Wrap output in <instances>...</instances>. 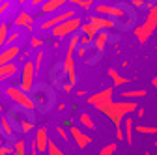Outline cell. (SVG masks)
Returning <instances> with one entry per match:
<instances>
[{
	"mask_svg": "<svg viewBox=\"0 0 157 155\" xmlns=\"http://www.w3.org/2000/svg\"><path fill=\"white\" fill-rule=\"evenodd\" d=\"M19 54H21V49H19V45H10V47H6L2 52H0V66L11 64Z\"/></svg>",
	"mask_w": 157,
	"mask_h": 155,
	"instance_id": "obj_12",
	"label": "cell"
},
{
	"mask_svg": "<svg viewBox=\"0 0 157 155\" xmlns=\"http://www.w3.org/2000/svg\"><path fill=\"white\" fill-rule=\"evenodd\" d=\"M36 73H37V71H36L34 62L26 60V62H25V66H23V69H21V90H25L26 93H28V92H32V82H34Z\"/></svg>",
	"mask_w": 157,
	"mask_h": 155,
	"instance_id": "obj_5",
	"label": "cell"
},
{
	"mask_svg": "<svg viewBox=\"0 0 157 155\" xmlns=\"http://www.w3.org/2000/svg\"><path fill=\"white\" fill-rule=\"evenodd\" d=\"M71 4H75V6H78L81 9H90L92 8V0H69Z\"/></svg>",
	"mask_w": 157,
	"mask_h": 155,
	"instance_id": "obj_27",
	"label": "cell"
},
{
	"mask_svg": "<svg viewBox=\"0 0 157 155\" xmlns=\"http://www.w3.org/2000/svg\"><path fill=\"white\" fill-rule=\"evenodd\" d=\"M11 155H26V142L25 140H17L13 144V153Z\"/></svg>",
	"mask_w": 157,
	"mask_h": 155,
	"instance_id": "obj_23",
	"label": "cell"
},
{
	"mask_svg": "<svg viewBox=\"0 0 157 155\" xmlns=\"http://www.w3.org/2000/svg\"><path fill=\"white\" fill-rule=\"evenodd\" d=\"M17 2H19V4H25V2H26V0H17Z\"/></svg>",
	"mask_w": 157,
	"mask_h": 155,
	"instance_id": "obj_45",
	"label": "cell"
},
{
	"mask_svg": "<svg viewBox=\"0 0 157 155\" xmlns=\"http://www.w3.org/2000/svg\"><path fill=\"white\" fill-rule=\"evenodd\" d=\"M82 26V19L81 17H71V19H67V21H64L62 25H58V26H54L52 28V36L56 37V40H64V37H67V36H73L78 28Z\"/></svg>",
	"mask_w": 157,
	"mask_h": 155,
	"instance_id": "obj_4",
	"label": "cell"
},
{
	"mask_svg": "<svg viewBox=\"0 0 157 155\" xmlns=\"http://www.w3.org/2000/svg\"><path fill=\"white\" fill-rule=\"evenodd\" d=\"M78 120H81V123H82V125H84L86 129H92V131L95 129V123H94V120L90 118V114L82 112V114H81V118H78Z\"/></svg>",
	"mask_w": 157,
	"mask_h": 155,
	"instance_id": "obj_24",
	"label": "cell"
},
{
	"mask_svg": "<svg viewBox=\"0 0 157 155\" xmlns=\"http://www.w3.org/2000/svg\"><path fill=\"white\" fill-rule=\"evenodd\" d=\"M47 155H66V153H64L60 148H58V146H56V144L51 140V142H49V149H47Z\"/></svg>",
	"mask_w": 157,
	"mask_h": 155,
	"instance_id": "obj_28",
	"label": "cell"
},
{
	"mask_svg": "<svg viewBox=\"0 0 157 155\" xmlns=\"http://www.w3.org/2000/svg\"><path fill=\"white\" fill-rule=\"evenodd\" d=\"M107 75L110 77V79H112V84L114 86H124V84H129L131 82V79H127V77H122L120 73H118L116 69H107Z\"/></svg>",
	"mask_w": 157,
	"mask_h": 155,
	"instance_id": "obj_16",
	"label": "cell"
},
{
	"mask_svg": "<svg viewBox=\"0 0 157 155\" xmlns=\"http://www.w3.org/2000/svg\"><path fill=\"white\" fill-rule=\"evenodd\" d=\"M67 2H69V0H47L45 4L39 6V11H41V13H54L60 8H64Z\"/></svg>",
	"mask_w": 157,
	"mask_h": 155,
	"instance_id": "obj_14",
	"label": "cell"
},
{
	"mask_svg": "<svg viewBox=\"0 0 157 155\" xmlns=\"http://www.w3.org/2000/svg\"><path fill=\"white\" fill-rule=\"evenodd\" d=\"M101 114H107V118L114 123L116 127V138L118 140H125V134L122 131V120L125 118L127 114H133L136 112V103L131 99V101H112L109 105H103L97 108Z\"/></svg>",
	"mask_w": 157,
	"mask_h": 155,
	"instance_id": "obj_1",
	"label": "cell"
},
{
	"mask_svg": "<svg viewBox=\"0 0 157 155\" xmlns=\"http://www.w3.org/2000/svg\"><path fill=\"white\" fill-rule=\"evenodd\" d=\"M69 134H71V140L77 144V148H81V149H84L88 144H92V137H88L81 129H77V125H69Z\"/></svg>",
	"mask_w": 157,
	"mask_h": 155,
	"instance_id": "obj_10",
	"label": "cell"
},
{
	"mask_svg": "<svg viewBox=\"0 0 157 155\" xmlns=\"http://www.w3.org/2000/svg\"><path fill=\"white\" fill-rule=\"evenodd\" d=\"M62 88H64V92H67V93H69V92H71V90H73V88H75V86H73V84H69V82H67V84H64V86H62Z\"/></svg>",
	"mask_w": 157,
	"mask_h": 155,
	"instance_id": "obj_41",
	"label": "cell"
},
{
	"mask_svg": "<svg viewBox=\"0 0 157 155\" xmlns=\"http://www.w3.org/2000/svg\"><path fill=\"white\" fill-rule=\"evenodd\" d=\"M78 43H81L82 47H90V45L94 43V40H92V37H90V36H86V34H82V36H81V40H78Z\"/></svg>",
	"mask_w": 157,
	"mask_h": 155,
	"instance_id": "obj_32",
	"label": "cell"
},
{
	"mask_svg": "<svg viewBox=\"0 0 157 155\" xmlns=\"http://www.w3.org/2000/svg\"><path fill=\"white\" fill-rule=\"evenodd\" d=\"M131 4H133L136 9H139V8H144V6H146V2H144V0H131Z\"/></svg>",
	"mask_w": 157,
	"mask_h": 155,
	"instance_id": "obj_39",
	"label": "cell"
},
{
	"mask_svg": "<svg viewBox=\"0 0 157 155\" xmlns=\"http://www.w3.org/2000/svg\"><path fill=\"white\" fill-rule=\"evenodd\" d=\"M17 73V66L11 62V64H6V66H0V82L2 81H8Z\"/></svg>",
	"mask_w": 157,
	"mask_h": 155,
	"instance_id": "obj_18",
	"label": "cell"
},
{
	"mask_svg": "<svg viewBox=\"0 0 157 155\" xmlns=\"http://www.w3.org/2000/svg\"><path fill=\"white\" fill-rule=\"evenodd\" d=\"M153 144H155V148H157V140H155V142H153Z\"/></svg>",
	"mask_w": 157,
	"mask_h": 155,
	"instance_id": "obj_47",
	"label": "cell"
},
{
	"mask_svg": "<svg viewBox=\"0 0 157 155\" xmlns=\"http://www.w3.org/2000/svg\"><path fill=\"white\" fill-rule=\"evenodd\" d=\"M8 36H10V32H8V25H6V23H2V25H0V49L6 45Z\"/></svg>",
	"mask_w": 157,
	"mask_h": 155,
	"instance_id": "obj_25",
	"label": "cell"
},
{
	"mask_svg": "<svg viewBox=\"0 0 157 155\" xmlns=\"http://www.w3.org/2000/svg\"><path fill=\"white\" fill-rule=\"evenodd\" d=\"M19 127H21V131H23V133H30V131H32V127H34V123H32V122H28V120H19Z\"/></svg>",
	"mask_w": 157,
	"mask_h": 155,
	"instance_id": "obj_31",
	"label": "cell"
},
{
	"mask_svg": "<svg viewBox=\"0 0 157 155\" xmlns=\"http://www.w3.org/2000/svg\"><path fill=\"white\" fill-rule=\"evenodd\" d=\"M15 25L17 26H26L30 32H32V25H34V17L28 13V11H21V13H19L17 17H15Z\"/></svg>",
	"mask_w": 157,
	"mask_h": 155,
	"instance_id": "obj_15",
	"label": "cell"
},
{
	"mask_svg": "<svg viewBox=\"0 0 157 155\" xmlns=\"http://www.w3.org/2000/svg\"><path fill=\"white\" fill-rule=\"evenodd\" d=\"M81 30H82V34H86V36H90L92 37V40H94V37L97 36V34H99V30H97L90 21L88 23H82V26H81Z\"/></svg>",
	"mask_w": 157,
	"mask_h": 155,
	"instance_id": "obj_21",
	"label": "cell"
},
{
	"mask_svg": "<svg viewBox=\"0 0 157 155\" xmlns=\"http://www.w3.org/2000/svg\"><path fill=\"white\" fill-rule=\"evenodd\" d=\"M112 93H114V88L109 86V88H105V90H101V92H97V93H92L90 97L86 99V103L92 105V107H95V108H99V107H103V105L112 103Z\"/></svg>",
	"mask_w": 157,
	"mask_h": 155,
	"instance_id": "obj_6",
	"label": "cell"
},
{
	"mask_svg": "<svg viewBox=\"0 0 157 155\" xmlns=\"http://www.w3.org/2000/svg\"><path fill=\"white\" fill-rule=\"evenodd\" d=\"M41 45H43V41L39 40V37H32V40H30V47L32 49H39Z\"/></svg>",
	"mask_w": 157,
	"mask_h": 155,
	"instance_id": "obj_36",
	"label": "cell"
},
{
	"mask_svg": "<svg viewBox=\"0 0 157 155\" xmlns=\"http://www.w3.org/2000/svg\"><path fill=\"white\" fill-rule=\"evenodd\" d=\"M0 123H2V127H4V134H6V137H11V134H13V129H11V125H10V122H8L6 116H2V118H0Z\"/></svg>",
	"mask_w": 157,
	"mask_h": 155,
	"instance_id": "obj_26",
	"label": "cell"
},
{
	"mask_svg": "<svg viewBox=\"0 0 157 155\" xmlns=\"http://www.w3.org/2000/svg\"><path fill=\"white\" fill-rule=\"evenodd\" d=\"M6 95H8V97H10L15 105L23 107L25 110H34V108H36L34 99L30 97L25 90H21V86H10V88L6 90Z\"/></svg>",
	"mask_w": 157,
	"mask_h": 155,
	"instance_id": "obj_3",
	"label": "cell"
},
{
	"mask_svg": "<svg viewBox=\"0 0 157 155\" xmlns=\"http://www.w3.org/2000/svg\"><path fill=\"white\" fill-rule=\"evenodd\" d=\"M4 134V127H2V123H0V137Z\"/></svg>",
	"mask_w": 157,
	"mask_h": 155,
	"instance_id": "obj_44",
	"label": "cell"
},
{
	"mask_svg": "<svg viewBox=\"0 0 157 155\" xmlns=\"http://www.w3.org/2000/svg\"><path fill=\"white\" fill-rule=\"evenodd\" d=\"M107 40H109V37H107V30H101L99 34L94 37V49L97 52H103L105 47H107Z\"/></svg>",
	"mask_w": 157,
	"mask_h": 155,
	"instance_id": "obj_17",
	"label": "cell"
},
{
	"mask_svg": "<svg viewBox=\"0 0 157 155\" xmlns=\"http://www.w3.org/2000/svg\"><path fill=\"white\" fill-rule=\"evenodd\" d=\"M114 151H116V144H107L101 148V151L97 155H114Z\"/></svg>",
	"mask_w": 157,
	"mask_h": 155,
	"instance_id": "obj_30",
	"label": "cell"
},
{
	"mask_svg": "<svg viewBox=\"0 0 157 155\" xmlns=\"http://www.w3.org/2000/svg\"><path fill=\"white\" fill-rule=\"evenodd\" d=\"M19 40V32H13V34H10L8 36V40H6V45L10 47V45H15V41Z\"/></svg>",
	"mask_w": 157,
	"mask_h": 155,
	"instance_id": "obj_34",
	"label": "cell"
},
{
	"mask_svg": "<svg viewBox=\"0 0 157 155\" xmlns=\"http://www.w3.org/2000/svg\"><path fill=\"white\" fill-rule=\"evenodd\" d=\"M148 92L139 88V90H127V92H122V97L124 99H140V97H146Z\"/></svg>",
	"mask_w": 157,
	"mask_h": 155,
	"instance_id": "obj_20",
	"label": "cell"
},
{
	"mask_svg": "<svg viewBox=\"0 0 157 155\" xmlns=\"http://www.w3.org/2000/svg\"><path fill=\"white\" fill-rule=\"evenodd\" d=\"M95 13L97 15H105V17H110V19H125V11L118 6H109V4H97L95 8Z\"/></svg>",
	"mask_w": 157,
	"mask_h": 155,
	"instance_id": "obj_8",
	"label": "cell"
},
{
	"mask_svg": "<svg viewBox=\"0 0 157 155\" xmlns=\"http://www.w3.org/2000/svg\"><path fill=\"white\" fill-rule=\"evenodd\" d=\"M151 84H153V86H157V77H153V79H151Z\"/></svg>",
	"mask_w": 157,
	"mask_h": 155,
	"instance_id": "obj_43",
	"label": "cell"
},
{
	"mask_svg": "<svg viewBox=\"0 0 157 155\" xmlns=\"http://www.w3.org/2000/svg\"><path fill=\"white\" fill-rule=\"evenodd\" d=\"M155 88H157V86H155Z\"/></svg>",
	"mask_w": 157,
	"mask_h": 155,
	"instance_id": "obj_49",
	"label": "cell"
},
{
	"mask_svg": "<svg viewBox=\"0 0 157 155\" xmlns=\"http://www.w3.org/2000/svg\"><path fill=\"white\" fill-rule=\"evenodd\" d=\"M56 133H58V137H62L64 142H67V144L71 142V134H67V131H66L62 125H58V127H56Z\"/></svg>",
	"mask_w": 157,
	"mask_h": 155,
	"instance_id": "obj_29",
	"label": "cell"
},
{
	"mask_svg": "<svg viewBox=\"0 0 157 155\" xmlns=\"http://www.w3.org/2000/svg\"><path fill=\"white\" fill-rule=\"evenodd\" d=\"M47 0H32V6H36V8H39L41 4H45Z\"/></svg>",
	"mask_w": 157,
	"mask_h": 155,
	"instance_id": "obj_40",
	"label": "cell"
},
{
	"mask_svg": "<svg viewBox=\"0 0 157 155\" xmlns=\"http://www.w3.org/2000/svg\"><path fill=\"white\" fill-rule=\"evenodd\" d=\"M41 62H43V52L39 51V52H36V60H34V66H36V71L41 67Z\"/></svg>",
	"mask_w": 157,
	"mask_h": 155,
	"instance_id": "obj_33",
	"label": "cell"
},
{
	"mask_svg": "<svg viewBox=\"0 0 157 155\" xmlns=\"http://www.w3.org/2000/svg\"><path fill=\"white\" fill-rule=\"evenodd\" d=\"M10 6H11L10 0H4V2H0V17H2V13H6V11L10 9Z\"/></svg>",
	"mask_w": 157,
	"mask_h": 155,
	"instance_id": "obj_35",
	"label": "cell"
},
{
	"mask_svg": "<svg viewBox=\"0 0 157 155\" xmlns=\"http://www.w3.org/2000/svg\"><path fill=\"white\" fill-rule=\"evenodd\" d=\"M0 112H2V103H0Z\"/></svg>",
	"mask_w": 157,
	"mask_h": 155,
	"instance_id": "obj_46",
	"label": "cell"
},
{
	"mask_svg": "<svg viewBox=\"0 0 157 155\" xmlns=\"http://www.w3.org/2000/svg\"><path fill=\"white\" fill-rule=\"evenodd\" d=\"M136 112H139V114H136V116H139V118H142V116H144V112H146V110H144V108L140 107V108H136Z\"/></svg>",
	"mask_w": 157,
	"mask_h": 155,
	"instance_id": "obj_42",
	"label": "cell"
},
{
	"mask_svg": "<svg viewBox=\"0 0 157 155\" xmlns=\"http://www.w3.org/2000/svg\"><path fill=\"white\" fill-rule=\"evenodd\" d=\"M148 17L142 25H139L133 32H135V37L139 40V43H146L150 40V36L153 34V30L157 28V4H150L148 6Z\"/></svg>",
	"mask_w": 157,
	"mask_h": 155,
	"instance_id": "obj_2",
	"label": "cell"
},
{
	"mask_svg": "<svg viewBox=\"0 0 157 155\" xmlns=\"http://www.w3.org/2000/svg\"><path fill=\"white\" fill-rule=\"evenodd\" d=\"M71 17H75V9H64L62 13H56L54 17L43 21L41 25H39V28H41V30H52L54 26L62 25L64 21H67V19H71Z\"/></svg>",
	"mask_w": 157,
	"mask_h": 155,
	"instance_id": "obj_7",
	"label": "cell"
},
{
	"mask_svg": "<svg viewBox=\"0 0 157 155\" xmlns=\"http://www.w3.org/2000/svg\"><path fill=\"white\" fill-rule=\"evenodd\" d=\"M133 131H135L133 118H125V122H124V134H125V142L127 144H133Z\"/></svg>",
	"mask_w": 157,
	"mask_h": 155,
	"instance_id": "obj_19",
	"label": "cell"
},
{
	"mask_svg": "<svg viewBox=\"0 0 157 155\" xmlns=\"http://www.w3.org/2000/svg\"><path fill=\"white\" fill-rule=\"evenodd\" d=\"M49 142H51V140H49V137H47V129H45V127H37V131H36V146H37V149L47 153Z\"/></svg>",
	"mask_w": 157,
	"mask_h": 155,
	"instance_id": "obj_13",
	"label": "cell"
},
{
	"mask_svg": "<svg viewBox=\"0 0 157 155\" xmlns=\"http://www.w3.org/2000/svg\"><path fill=\"white\" fill-rule=\"evenodd\" d=\"M73 54H75V51H69L67 49V52H66V58H64V66H62V69H64V73L67 75V79H69V84H77V73H75V60H73Z\"/></svg>",
	"mask_w": 157,
	"mask_h": 155,
	"instance_id": "obj_9",
	"label": "cell"
},
{
	"mask_svg": "<svg viewBox=\"0 0 157 155\" xmlns=\"http://www.w3.org/2000/svg\"><path fill=\"white\" fill-rule=\"evenodd\" d=\"M13 153V148L10 146H0V155H11Z\"/></svg>",
	"mask_w": 157,
	"mask_h": 155,
	"instance_id": "obj_38",
	"label": "cell"
},
{
	"mask_svg": "<svg viewBox=\"0 0 157 155\" xmlns=\"http://www.w3.org/2000/svg\"><path fill=\"white\" fill-rule=\"evenodd\" d=\"M120 2H124V0H120Z\"/></svg>",
	"mask_w": 157,
	"mask_h": 155,
	"instance_id": "obj_48",
	"label": "cell"
},
{
	"mask_svg": "<svg viewBox=\"0 0 157 155\" xmlns=\"http://www.w3.org/2000/svg\"><path fill=\"white\" fill-rule=\"evenodd\" d=\"M135 131H136V133H140V134H157V127H151V125H140V123H136Z\"/></svg>",
	"mask_w": 157,
	"mask_h": 155,
	"instance_id": "obj_22",
	"label": "cell"
},
{
	"mask_svg": "<svg viewBox=\"0 0 157 155\" xmlns=\"http://www.w3.org/2000/svg\"><path fill=\"white\" fill-rule=\"evenodd\" d=\"M86 52H88V47H82V45H78V47H77V56L84 58V56H86Z\"/></svg>",
	"mask_w": 157,
	"mask_h": 155,
	"instance_id": "obj_37",
	"label": "cell"
},
{
	"mask_svg": "<svg viewBox=\"0 0 157 155\" xmlns=\"http://www.w3.org/2000/svg\"><path fill=\"white\" fill-rule=\"evenodd\" d=\"M90 23L97 28V30H112L114 26H116V23L112 21L110 17H105V15H94V17H90Z\"/></svg>",
	"mask_w": 157,
	"mask_h": 155,
	"instance_id": "obj_11",
	"label": "cell"
}]
</instances>
